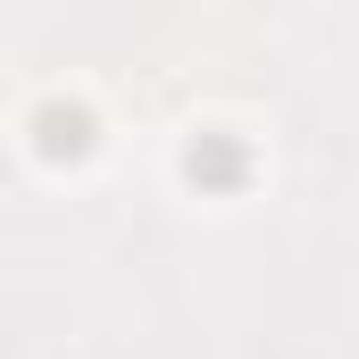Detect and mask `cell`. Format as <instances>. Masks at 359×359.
Listing matches in <instances>:
<instances>
[{
	"mask_svg": "<svg viewBox=\"0 0 359 359\" xmlns=\"http://www.w3.org/2000/svg\"><path fill=\"white\" fill-rule=\"evenodd\" d=\"M192 176L201 184H234L243 176V151H234L226 134H201V142H192Z\"/></svg>",
	"mask_w": 359,
	"mask_h": 359,
	"instance_id": "cell-1",
	"label": "cell"
}]
</instances>
